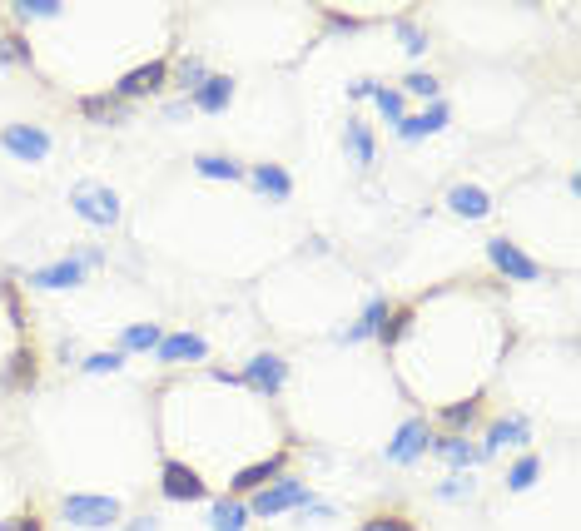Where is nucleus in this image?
Here are the masks:
<instances>
[{
	"label": "nucleus",
	"mask_w": 581,
	"mask_h": 531,
	"mask_svg": "<svg viewBox=\"0 0 581 531\" xmlns=\"http://www.w3.org/2000/svg\"><path fill=\"white\" fill-rule=\"evenodd\" d=\"M159 323H130L125 333H120V353H149V348H159Z\"/></svg>",
	"instance_id": "412c9836"
},
{
	"label": "nucleus",
	"mask_w": 581,
	"mask_h": 531,
	"mask_svg": "<svg viewBox=\"0 0 581 531\" xmlns=\"http://www.w3.org/2000/svg\"><path fill=\"white\" fill-rule=\"evenodd\" d=\"M55 15H60L55 0H20L15 5V20H55Z\"/></svg>",
	"instance_id": "c85d7f7f"
},
{
	"label": "nucleus",
	"mask_w": 581,
	"mask_h": 531,
	"mask_svg": "<svg viewBox=\"0 0 581 531\" xmlns=\"http://www.w3.org/2000/svg\"><path fill=\"white\" fill-rule=\"evenodd\" d=\"M85 259L80 254H70V259H60V264L50 268H30V288H75V283H85Z\"/></svg>",
	"instance_id": "9d476101"
},
{
	"label": "nucleus",
	"mask_w": 581,
	"mask_h": 531,
	"mask_svg": "<svg viewBox=\"0 0 581 531\" xmlns=\"http://www.w3.org/2000/svg\"><path fill=\"white\" fill-rule=\"evenodd\" d=\"M125 531H154V517H135V522H130Z\"/></svg>",
	"instance_id": "4c0bfd02"
},
{
	"label": "nucleus",
	"mask_w": 581,
	"mask_h": 531,
	"mask_svg": "<svg viewBox=\"0 0 581 531\" xmlns=\"http://www.w3.org/2000/svg\"><path fill=\"white\" fill-rule=\"evenodd\" d=\"M80 368H85V373H115V368H125V353H120V348H115V353H90Z\"/></svg>",
	"instance_id": "72a5a7b5"
},
{
	"label": "nucleus",
	"mask_w": 581,
	"mask_h": 531,
	"mask_svg": "<svg viewBox=\"0 0 581 531\" xmlns=\"http://www.w3.org/2000/svg\"><path fill=\"white\" fill-rule=\"evenodd\" d=\"M0 60H20V65H30V40L10 30V35L0 40Z\"/></svg>",
	"instance_id": "2f4dec72"
},
{
	"label": "nucleus",
	"mask_w": 581,
	"mask_h": 531,
	"mask_svg": "<svg viewBox=\"0 0 581 531\" xmlns=\"http://www.w3.org/2000/svg\"><path fill=\"white\" fill-rule=\"evenodd\" d=\"M179 80H184V90H194V85H204V80H209V70H204V60H199V55H184V60H179Z\"/></svg>",
	"instance_id": "473e14b6"
},
{
	"label": "nucleus",
	"mask_w": 581,
	"mask_h": 531,
	"mask_svg": "<svg viewBox=\"0 0 581 531\" xmlns=\"http://www.w3.org/2000/svg\"><path fill=\"white\" fill-rule=\"evenodd\" d=\"M527 437H532L527 417H497L492 432H487V442H482L477 452H482V457H497L502 447H527Z\"/></svg>",
	"instance_id": "f8f14e48"
},
{
	"label": "nucleus",
	"mask_w": 581,
	"mask_h": 531,
	"mask_svg": "<svg viewBox=\"0 0 581 531\" xmlns=\"http://www.w3.org/2000/svg\"><path fill=\"white\" fill-rule=\"evenodd\" d=\"M154 353H159V363H199L209 348H204V338H199V333H189V328H184V333L159 338V348H154Z\"/></svg>",
	"instance_id": "2eb2a0df"
},
{
	"label": "nucleus",
	"mask_w": 581,
	"mask_h": 531,
	"mask_svg": "<svg viewBox=\"0 0 581 531\" xmlns=\"http://www.w3.org/2000/svg\"><path fill=\"white\" fill-rule=\"evenodd\" d=\"M428 447H433V427H428L423 417H413V422H403V427L393 432V442H388V452H383V457H388L393 467H413Z\"/></svg>",
	"instance_id": "39448f33"
},
{
	"label": "nucleus",
	"mask_w": 581,
	"mask_h": 531,
	"mask_svg": "<svg viewBox=\"0 0 581 531\" xmlns=\"http://www.w3.org/2000/svg\"><path fill=\"white\" fill-rule=\"evenodd\" d=\"M249 179H254V189H264V194H274V199H289L293 194V179L279 169V164H254Z\"/></svg>",
	"instance_id": "aec40b11"
},
{
	"label": "nucleus",
	"mask_w": 581,
	"mask_h": 531,
	"mask_svg": "<svg viewBox=\"0 0 581 531\" xmlns=\"http://www.w3.org/2000/svg\"><path fill=\"white\" fill-rule=\"evenodd\" d=\"M472 492H477L472 472H452V477L437 487V497H442V502H462V497H472Z\"/></svg>",
	"instance_id": "cd10ccee"
},
{
	"label": "nucleus",
	"mask_w": 581,
	"mask_h": 531,
	"mask_svg": "<svg viewBox=\"0 0 581 531\" xmlns=\"http://www.w3.org/2000/svg\"><path fill=\"white\" fill-rule=\"evenodd\" d=\"M60 512H65L70 527H80V531H105L125 517V507H120L115 497H85V492H70V497L60 502Z\"/></svg>",
	"instance_id": "f03ea898"
},
{
	"label": "nucleus",
	"mask_w": 581,
	"mask_h": 531,
	"mask_svg": "<svg viewBox=\"0 0 581 531\" xmlns=\"http://www.w3.org/2000/svg\"><path fill=\"white\" fill-rule=\"evenodd\" d=\"M398 35H403V50H408V55H428V35H423L408 15L398 20Z\"/></svg>",
	"instance_id": "c756f323"
},
{
	"label": "nucleus",
	"mask_w": 581,
	"mask_h": 531,
	"mask_svg": "<svg viewBox=\"0 0 581 531\" xmlns=\"http://www.w3.org/2000/svg\"><path fill=\"white\" fill-rule=\"evenodd\" d=\"M433 452L447 462V467H457V472H472V462L482 457L477 452V442L467 437V432H447V437H433Z\"/></svg>",
	"instance_id": "4468645a"
},
{
	"label": "nucleus",
	"mask_w": 581,
	"mask_h": 531,
	"mask_svg": "<svg viewBox=\"0 0 581 531\" xmlns=\"http://www.w3.org/2000/svg\"><path fill=\"white\" fill-rule=\"evenodd\" d=\"M159 492H164L169 502H199V497H209V482H204V477H199L184 457H164Z\"/></svg>",
	"instance_id": "20e7f679"
},
{
	"label": "nucleus",
	"mask_w": 581,
	"mask_h": 531,
	"mask_svg": "<svg viewBox=\"0 0 581 531\" xmlns=\"http://www.w3.org/2000/svg\"><path fill=\"white\" fill-rule=\"evenodd\" d=\"M308 497H313V487H308V482H298V477H279L274 487H259V492L249 497V512H254V517H279V512L303 507Z\"/></svg>",
	"instance_id": "7ed1b4c3"
},
{
	"label": "nucleus",
	"mask_w": 581,
	"mask_h": 531,
	"mask_svg": "<svg viewBox=\"0 0 581 531\" xmlns=\"http://www.w3.org/2000/svg\"><path fill=\"white\" fill-rule=\"evenodd\" d=\"M368 100L378 105V115H383V120H393V125L403 120V90H388V85H373V95H368Z\"/></svg>",
	"instance_id": "bb28decb"
},
{
	"label": "nucleus",
	"mask_w": 581,
	"mask_h": 531,
	"mask_svg": "<svg viewBox=\"0 0 581 531\" xmlns=\"http://www.w3.org/2000/svg\"><path fill=\"white\" fill-rule=\"evenodd\" d=\"M229 100H234V80H229V75H209L204 85H194V90H189V105H194V110H204V115L229 110Z\"/></svg>",
	"instance_id": "ddd939ff"
},
{
	"label": "nucleus",
	"mask_w": 581,
	"mask_h": 531,
	"mask_svg": "<svg viewBox=\"0 0 581 531\" xmlns=\"http://www.w3.org/2000/svg\"><path fill=\"white\" fill-rule=\"evenodd\" d=\"M194 169H199L204 179H244V169H239L229 154H199V159H194Z\"/></svg>",
	"instance_id": "5701e85b"
},
{
	"label": "nucleus",
	"mask_w": 581,
	"mask_h": 531,
	"mask_svg": "<svg viewBox=\"0 0 581 531\" xmlns=\"http://www.w3.org/2000/svg\"><path fill=\"white\" fill-rule=\"evenodd\" d=\"M487 259H492L497 273H507V278H517V283H537V278H542V264L527 259L512 239H487Z\"/></svg>",
	"instance_id": "423d86ee"
},
{
	"label": "nucleus",
	"mask_w": 581,
	"mask_h": 531,
	"mask_svg": "<svg viewBox=\"0 0 581 531\" xmlns=\"http://www.w3.org/2000/svg\"><path fill=\"white\" fill-rule=\"evenodd\" d=\"M40 368H35V348H15L10 368H5V388H35Z\"/></svg>",
	"instance_id": "6ab92c4d"
},
{
	"label": "nucleus",
	"mask_w": 581,
	"mask_h": 531,
	"mask_svg": "<svg viewBox=\"0 0 581 531\" xmlns=\"http://www.w3.org/2000/svg\"><path fill=\"white\" fill-rule=\"evenodd\" d=\"M70 209H75L85 224H95V229L120 224V194H115L110 184H100V179H80V184H70Z\"/></svg>",
	"instance_id": "f257e3e1"
},
{
	"label": "nucleus",
	"mask_w": 581,
	"mask_h": 531,
	"mask_svg": "<svg viewBox=\"0 0 581 531\" xmlns=\"http://www.w3.org/2000/svg\"><path fill=\"white\" fill-rule=\"evenodd\" d=\"M209 522H214V531H244V522H249V507H244L239 497H224V502H214Z\"/></svg>",
	"instance_id": "4be33fe9"
},
{
	"label": "nucleus",
	"mask_w": 581,
	"mask_h": 531,
	"mask_svg": "<svg viewBox=\"0 0 581 531\" xmlns=\"http://www.w3.org/2000/svg\"><path fill=\"white\" fill-rule=\"evenodd\" d=\"M343 149H348V159L358 169H373V159H378V144H373V134H368L363 120H348L343 125Z\"/></svg>",
	"instance_id": "f3484780"
},
{
	"label": "nucleus",
	"mask_w": 581,
	"mask_h": 531,
	"mask_svg": "<svg viewBox=\"0 0 581 531\" xmlns=\"http://www.w3.org/2000/svg\"><path fill=\"white\" fill-rule=\"evenodd\" d=\"M447 209H452L457 219H487V214H492V194H487L482 184H452V189H447Z\"/></svg>",
	"instance_id": "9b49d317"
},
{
	"label": "nucleus",
	"mask_w": 581,
	"mask_h": 531,
	"mask_svg": "<svg viewBox=\"0 0 581 531\" xmlns=\"http://www.w3.org/2000/svg\"><path fill=\"white\" fill-rule=\"evenodd\" d=\"M164 80H169V60H149V65H135V70L115 85V95H120V100H145L154 90H164Z\"/></svg>",
	"instance_id": "6e6552de"
},
{
	"label": "nucleus",
	"mask_w": 581,
	"mask_h": 531,
	"mask_svg": "<svg viewBox=\"0 0 581 531\" xmlns=\"http://www.w3.org/2000/svg\"><path fill=\"white\" fill-rule=\"evenodd\" d=\"M80 110H85L90 120H110V125H115V120L125 115V100H120V95H90V100H80Z\"/></svg>",
	"instance_id": "a878e982"
},
{
	"label": "nucleus",
	"mask_w": 581,
	"mask_h": 531,
	"mask_svg": "<svg viewBox=\"0 0 581 531\" xmlns=\"http://www.w3.org/2000/svg\"><path fill=\"white\" fill-rule=\"evenodd\" d=\"M537 472H542V457H537V452H522V457L512 462V472H507V487H512V492H527V487L537 482Z\"/></svg>",
	"instance_id": "b1692460"
},
{
	"label": "nucleus",
	"mask_w": 581,
	"mask_h": 531,
	"mask_svg": "<svg viewBox=\"0 0 581 531\" xmlns=\"http://www.w3.org/2000/svg\"><path fill=\"white\" fill-rule=\"evenodd\" d=\"M477 412H482V402H477V398H462V402H447L437 417H442L452 432H462V427H472V422H477Z\"/></svg>",
	"instance_id": "393cba45"
},
{
	"label": "nucleus",
	"mask_w": 581,
	"mask_h": 531,
	"mask_svg": "<svg viewBox=\"0 0 581 531\" xmlns=\"http://www.w3.org/2000/svg\"><path fill=\"white\" fill-rule=\"evenodd\" d=\"M0 144H5L15 159H25V164H40V159L50 154V134L40 130V125H5V130H0Z\"/></svg>",
	"instance_id": "0eeeda50"
},
{
	"label": "nucleus",
	"mask_w": 581,
	"mask_h": 531,
	"mask_svg": "<svg viewBox=\"0 0 581 531\" xmlns=\"http://www.w3.org/2000/svg\"><path fill=\"white\" fill-rule=\"evenodd\" d=\"M0 303H5V313H10V323H15V328H25V303H20V293H15V283H0Z\"/></svg>",
	"instance_id": "f704fd0d"
},
{
	"label": "nucleus",
	"mask_w": 581,
	"mask_h": 531,
	"mask_svg": "<svg viewBox=\"0 0 581 531\" xmlns=\"http://www.w3.org/2000/svg\"><path fill=\"white\" fill-rule=\"evenodd\" d=\"M442 125H447V105H442V100H433L423 115H403V120H398V139H408V144H413V139H428V134H437Z\"/></svg>",
	"instance_id": "dca6fc26"
},
{
	"label": "nucleus",
	"mask_w": 581,
	"mask_h": 531,
	"mask_svg": "<svg viewBox=\"0 0 581 531\" xmlns=\"http://www.w3.org/2000/svg\"><path fill=\"white\" fill-rule=\"evenodd\" d=\"M358 531H418V527H413L408 517H388V512H378V517H368Z\"/></svg>",
	"instance_id": "c9c22d12"
},
{
	"label": "nucleus",
	"mask_w": 581,
	"mask_h": 531,
	"mask_svg": "<svg viewBox=\"0 0 581 531\" xmlns=\"http://www.w3.org/2000/svg\"><path fill=\"white\" fill-rule=\"evenodd\" d=\"M373 85H378V80H353V85H348V95H353V100H368V95H373Z\"/></svg>",
	"instance_id": "e433bc0d"
},
{
	"label": "nucleus",
	"mask_w": 581,
	"mask_h": 531,
	"mask_svg": "<svg viewBox=\"0 0 581 531\" xmlns=\"http://www.w3.org/2000/svg\"><path fill=\"white\" fill-rule=\"evenodd\" d=\"M383 318H388V298H373V303L363 308V318H358V323H348V328H343L338 338H343V343H363V338H378Z\"/></svg>",
	"instance_id": "a211bd4d"
},
{
	"label": "nucleus",
	"mask_w": 581,
	"mask_h": 531,
	"mask_svg": "<svg viewBox=\"0 0 581 531\" xmlns=\"http://www.w3.org/2000/svg\"><path fill=\"white\" fill-rule=\"evenodd\" d=\"M284 378H289V363H284L279 353H254L249 368H244V383H249L254 393H279Z\"/></svg>",
	"instance_id": "1a4fd4ad"
},
{
	"label": "nucleus",
	"mask_w": 581,
	"mask_h": 531,
	"mask_svg": "<svg viewBox=\"0 0 581 531\" xmlns=\"http://www.w3.org/2000/svg\"><path fill=\"white\" fill-rule=\"evenodd\" d=\"M403 90H408V95H423V100H437V75L433 70H413V75L403 80Z\"/></svg>",
	"instance_id": "7c9ffc66"
}]
</instances>
